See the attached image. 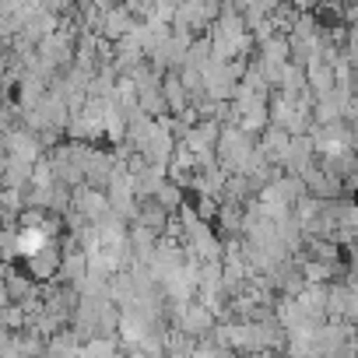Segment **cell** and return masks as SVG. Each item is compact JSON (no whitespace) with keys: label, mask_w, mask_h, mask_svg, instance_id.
<instances>
[{"label":"cell","mask_w":358,"mask_h":358,"mask_svg":"<svg viewBox=\"0 0 358 358\" xmlns=\"http://www.w3.org/2000/svg\"><path fill=\"white\" fill-rule=\"evenodd\" d=\"M183 327H187V334H204L201 327H211V313L208 309H190Z\"/></svg>","instance_id":"cell-1"}]
</instances>
